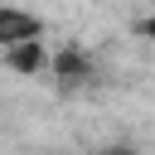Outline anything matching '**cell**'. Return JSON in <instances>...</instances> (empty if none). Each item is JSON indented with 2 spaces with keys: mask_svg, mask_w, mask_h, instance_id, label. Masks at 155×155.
<instances>
[{
  "mask_svg": "<svg viewBox=\"0 0 155 155\" xmlns=\"http://www.w3.org/2000/svg\"><path fill=\"white\" fill-rule=\"evenodd\" d=\"M140 34H145V39L155 44V15H150V19H140Z\"/></svg>",
  "mask_w": 155,
  "mask_h": 155,
  "instance_id": "4",
  "label": "cell"
},
{
  "mask_svg": "<svg viewBox=\"0 0 155 155\" xmlns=\"http://www.w3.org/2000/svg\"><path fill=\"white\" fill-rule=\"evenodd\" d=\"M5 63H10L15 73H24V78H34V73L53 68V58H48L44 39H34V44H19V48H5Z\"/></svg>",
  "mask_w": 155,
  "mask_h": 155,
  "instance_id": "3",
  "label": "cell"
},
{
  "mask_svg": "<svg viewBox=\"0 0 155 155\" xmlns=\"http://www.w3.org/2000/svg\"><path fill=\"white\" fill-rule=\"evenodd\" d=\"M34 39H44V19L29 15V10L0 5V48H19V44H34Z\"/></svg>",
  "mask_w": 155,
  "mask_h": 155,
  "instance_id": "1",
  "label": "cell"
},
{
  "mask_svg": "<svg viewBox=\"0 0 155 155\" xmlns=\"http://www.w3.org/2000/svg\"><path fill=\"white\" fill-rule=\"evenodd\" d=\"M53 78H58L63 87H78V82H87V78H92V58H87L78 44H68V48H58V53H53Z\"/></svg>",
  "mask_w": 155,
  "mask_h": 155,
  "instance_id": "2",
  "label": "cell"
}]
</instances>
